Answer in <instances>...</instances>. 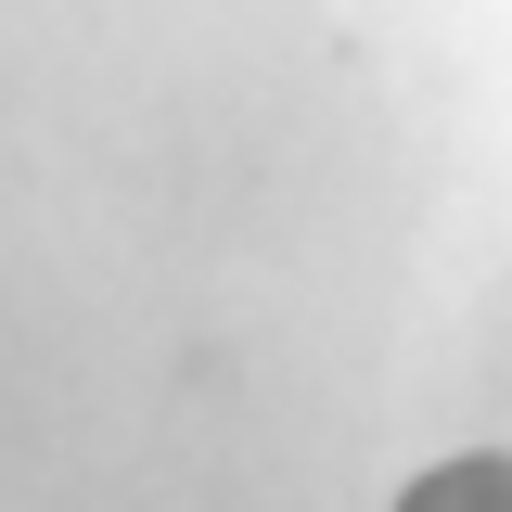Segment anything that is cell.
Returning <instances> with one entry per match:
<instances>
[{
  "label": "cell",
  "mask_w": 512,
  "mask_h": 512,
  "mask_svg": "<svg viewBox=\"0 0 512 512\" xmlns=\"http://www.w3.org/2000/svg\"><path fill=\"white\" fill-rule=\"evenodd\" d=\"M397 512H512V474H500V448H461L448 474H423Z\"/></svg>",
  "instance_id": "6da1fadb"
}]
</instances>
